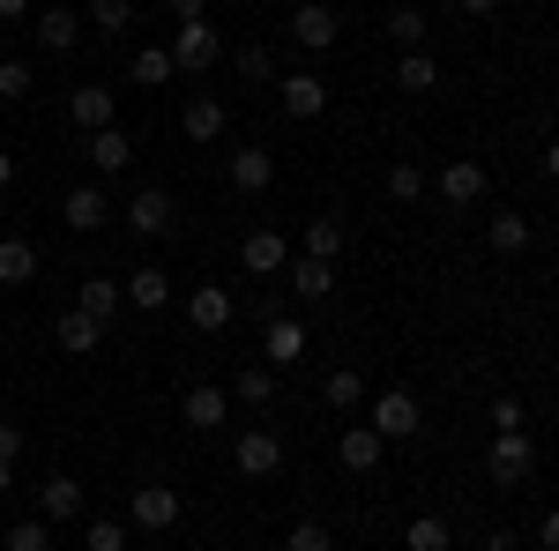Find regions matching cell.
<instances>
[{"label":"cell","instance_id":"46","mask_svg":"<svg viewBox=\"0 0 559 551\" xmlns=\"http://www.w3.org/2000/svg\"><path fill=\"white\" fill-rule=\"evenodd\" d=\"M485 551H522V537H515V529H492V537H485Z\"/></svg>","mask_w":559,"mask_h":551},{"label":"cell","instance_id":"22","mask_svg":"<svg viewBox=\"0 0 559 551\" xmlns=\"http://www.w3.org/2000/svg\"><path fill=\"white\" fill-rule=\"evenodd\" d=\"M284 268H292V291H299V298H329V291H336V261L299 254V261H284Z\"/></svg>","mask_w":559,"mask_h":551},{"label":"cell","instance_id":"36","mask_svg":"<svg viewBox=\"0 0 559 551\" xmlns=\"http://www.w3.org/2000/svg\"><path fill=\"white\" fill-rule=\"evenodd\" d=\"M8 551H52V522H15L8 529Z\"/></svg>","mask_w":559,"mask_h":551},{"label":"cell","instance_id":"19","mask_svg":"<svg viewBox=\"0 0 559 551\" xmlns=\"http://www.w3.org/2000/svg\"><path fill=\"white\" fill-rule=\"evenodd\" d=\"M38 507L52 514V522H68V514H83V477H68V469H52L38 484Z\"/></svg>","mask_w":559,"mask_h":551},{"label":"cell","instance_id":"25","mask_svg":"<svg viewBox=\"0 0 559 551\" xmlns=\"http://www.w3.org/2000/svg\"><path fill=\"white\" fill-rule=\"evenodd\" d=\"M395 83L411 89V97H426V89L440 83V60H432L426 45H418V52H403V60H395Z\"/></svg>","mask_w":559,"mask_h":551},{"label":"cell","instance_id":"15","mask_svg":"<svg viewBox=\"0 0 559 551\" xmlns=\"http://www.w3.org/2000/svg\"><path fill=\"white\" fill-rule=\"evenodd\" d=\"M83 157H90L97 171H105V179H112V171H128V165H134V142H128V128H97V134L83 142Z\"/></svg>","mask_w":559,"mask_h":551},{"label":"cell","instance_id":"40","mask_svg":"<svg viewBox=\"0 0 559 551\" xmlns=\"http://www.w3.org/2000/svg\"><path fill=\"white\" fill-rule=\"evenodd\" d=\"M522 418H530L522 395H492V432H522Z\"/></svg>","mask_w":559,"mask_h":551},{"label":"cell","instance_id":"31","mask_svg":"<svg viewBox=\"0 0 559 551\" xmlns=\"http://www.w3.org/2000/svg\"><path fill=\"white\" fill-rule=\"evenodd\" d=\"M75 306H83L90 321H112V313H120V284H112V276H90Z\"/></svg>","mask_w":559,"mask_h":551},{"label":"cell","instance_id":"12","mask_svg":"<svg viewBox=\"0 0 559 551\" xmlns=\"http://www.w3.org/2000/svg\"><path fill=\"white\" fill-rule=\"evenodd\" d=\"M239 477H276V463H284V440L276 432H239Z\"/></svg>","mask_w":559,"mask_h":551},{"label":"cell","instance_id":"14","mask_svg":"<svg viewBox=\"0 0 559 551\" xmlns=\"http://www.w3.org/2000/svg\"><path fill=\"white\" fill-rule=\"evenodd\" d=\"M381 455H388V440L373 432V424H350L344 440H336V463L358 469V477H366V469H381Z\"/></svg>","mask_w":559,"mask_h":551},{"label":"cell","instance_id":"42","mask_svg":"<svg viewBox=\"0 0 559 551\" xmlns=\"http://www.w3.org/2000/svg\"><path fill=\"white\" fill-rule=\"evenodd\" d=\"M239 75H247V83H269V75H276L269 45H247V52H239Z\"/></svg>","mask_w":559,"mask_h":551},{"label":"cell","instance_id":"4","mask_svg":"<svg viewBox=\"0 0 559 551\" xmlns=\"http://www.w3.org/2000/svg\"><path fill=\"white\" fill-rule=\"evenodd\" d=\"M306 343H313V328H306V321H292V313H269V328H261V358H269V366H299Z\"/></svg>","mask_w":559,"mask_h":551},{"label":"cell","instance_id":"7","mask_svg":"<svg viewBox=\"0 0 559 551\" xmlns=\"http://www.w3.org/2000/svg\"><path fill=\"white\" fill-rule=\"evenodd\" d=\"M68 112H75V128L83 134H97V128H120V97L105 83H83L75 97H68Z\"/></svg>","mask_w":559,"mask_h":551},{"label":"cell","instance_id":"17","mask_svg":"<svg viewBox=\"0 0 559 551\" xmlns=\"http://www.w3.org/2000/svg\"><path fill=\"white\" fill-rule=\"evenodd\" d=\"M52 336H60V350H68V358H90V350L105 343V321H90L83 306H75V313H60V321H52Z\"/></svg>","mask_w":559,"mask_h":551},{"label":"cell","instance_id":"37","mask_svg":"<svg viewBox=\"0 0 559 551\" xmlns=\"http://www.w3.org/2000/svg\"><path fill=\"white\" fill-rule=\"evenodd\" d=\"M90 23H97V31H128L134 0H90Z\"/></svg>","mask_w":559,"mask_h":551},{"label":"cell","instance_id":"8","mask_svg":"<svg viewBox=\"0 0 559 551\" xmlns=\"http://www.w3.org/2000/svg\"><path fill=\"white\" fill-rule=\"evenodd\" d=\"M284 261H292V247H284V231H269V224L239 239V268H247V276H276Z\"/></svg>","mask_w":559,"mask_h":551},{"label":"cell","instance_id":"16","mask_svg":"<svg viewBox=\"0 0 559 551\" xmlns=\"http://www.w3.org/2000/svg\"><path fill=\"white\" fill-rule=\"evenodd\" d=\"M31 31H38L45 52H75V38H83V15H75V8H45V15H31Z\"/></svg>","mask_w":559,"mask_h":551},{"label":"cell","instance_id":"33","mask_svg":"<svg viewBox=\"0 0 559 551\" xmlns=\"http://www.w3.org/2000/svg\"><path fill=\"white\" fill-rule=\"evenodd\" d=\"M321 403H329V410H358V403H366V381H358V373H329V381H321Z\"/></svg>","mask_w":559,"mask_h":551},{"label":"cell","instance_id":"32","mask_svg":"<svg viewBox=\"0 0 559 551\" xmlns=\"http://www.w3.org/2000/svg\"><path fill=\"white\" fill-rule=\"evenodd\" d=\"M306 254L336 261V254H344V224H336V216H313V224H306Z\"/></svg>","mask_w":559,"mask_h":551},{"label":"cell","instance_id":"49","mask_svg":"<svg viewBox=\"0 0 559 551\" xmlns=\"http://www.w3.org/2000/svg\"><path fill=\"white\" fill-rule=\"evenodd\" d=\"M545 171H552V179H559V134H552V142H545Z\"/></svg>","mask_w":559,"mask_h":551},{"label":"cell","instance_id":"47","mask_svg":"<svg viewBox=\"0 0 559 551\" xmlns=\"http://www.w3.org/2000/svg\"><path fill=\"white\" fill-rule=\"evenodd\" d=\"M31 15V0H0V23H23Z\"/></svg>","mask_w":559,"mask_h":551},{"label":"cell","instance_id":"26","mask_svg":"<svg viewBox=\"0 0 559 551\" xmlns=\"http://www.w3.org/2000/svg\"><path fill=\"white\" fill-rule=\"evenodd\" d=\"M485 239H492V254H522V247H530V216H522V209H500L492 224H485Z\"/></svg>","mask_w":559,"mask_h":551},{"label":"cell","instance_id":"35","mask_svg":"<svg viewBox=\"0 0 559 551\" xmlns=\"http://www.w3.org/2000/svg\"><path fill=\"white\" fill-rule=\"evenodd\" d=\"M388 38H403V52H418V45H426V15H418V8H395V15H388Z\"/></svg>","mask_w":559,"mask_h":551},{"label":"cell","instance_id":"23","mask_svg":"<svg viewBox=\"0 0 559 551\" xmlns=\"http://www.w3.org/2000/svg\"><path fill=\"white\" fill-rule=\"evenodd\" d=\"M165 298H173V268H134V276H128V306L157 313Z\"/></svg>","mask_w":559,"mask_h":551},{"label":"cell","instance_id":"9","mask_svg":"<svg viewBox=\"0 0 559 551\" xmlns=\"http://www.w3.org/2000/svg\"><path fill=\"white\" fill-rule=\"evenodd\" d=\"M128 231H142V239H165L173 231V194L165 187H142L128 202Z\"/></svg>","mask_w":559,"mask_h":551},{"label":"cell","instance_id":"2","mask_svg":"<svg viewBox=\"0 0 559 551\" xmlns=\"http://www.w3.org/2000/svg\"><path fill=\"white\" fill-rule=\"evenodd\" d=\"M366 403H373V432H381V440H411V432L426 424V410H418L411 387H388V395H366Z\"/></svg>","mask_w":559,"mask_h":551},{"label":"cell","instance_id":"38","mask_svg":"<svg viewBox=\"0 0 559 551\" xmlns=\"http://www.w3.org/2000/svg\"><path fill=\"white\" fill-rule=\"evenodd\" d=\"M284 551H336V537H329L321 522H292V537H284Z\"/></svg>","mask_w":559,"mask_h":551},{"label":"cell","instance_id":"20","mask_svg":"<svg viewBox=\"0 0 559 551\" xmlns=\"http://www.w3.org/2000/svg\"><path fill=\"white\" fill-rule=\"evenodd\" d=\"M179 134H187V142H216V134H224V105H216V97H187V105H179Z\"/></svg>","mask_w":559,"mask_h":551},{"label":"cell","instance_id":"13","mask_svg":"<svg viewBox=\"0 0 559 551\" xmlns=\"http://www.w3.org/2000/svg\"><path fill=\"white\" fill-rule=\"evenodd\" d=\"M276 97H284V120H321L329 112V83L321 75H292Z\"/></svg>","mask_w":559,"mask_h":551},{"label":"cell","instance_id":"24","mask_svg":"<svg viewBox=\"0 0 559 551\" xmlns=\"http://www.w3.org/2000/svg\"><path fill=\"white\" fill-rule=\"evenodd\" d=\"M269 179H276V157H269V149H239V157H231V187H239V194H261Z\"/></svg>","mask_w":559,"mask_h":551},{"label":"cell","instance_id":"29","mask_svg":"<svg viewBox=\"0 0 559 551\" xmlns=\"http://www.w3.org/2000/svg\"><path fill=\"white\" fill-rule=\"evenodd\" d=\"M403 544H411V551H448V544H455V529H448L440 514H411V529H403Z\"/></svg>","mask_w":559,"mask_h":551},{"label":"cell","instance_id":"5","mask_svg":"<svg viewBox=\"0 0 559 551\" xmlns=\"http://www.w3.org/2000/svg\"><path fill=\"white\" fill-rule=\"evenodd\" d=\"M128 522H134V529H150V537H165V529L179 522V492H173V484H142V492L128 500Z\"/></svg>","mask_w":559,"mask_h":551},{"label":"cell","instance_id":"48","mask_svg":"<svg viewBox=\"0 0 559 551\" xmlns=\"http://www.w3.org/2000/svg\"><path fill=\"white\" fill-rule=\"evenodd\" d=\"M463 15H500V0H455Z\"/></svg>","mask_w":559,"mask_h":551},{"label":"cell","instance_id":"10","mask_svg":"<svg viewBox=\"0 0 559 551\" xmlns=\"http://www.w3.org/2000/svg\"><path fill=\"white\" fill-rule=\"evenodd\" d=\"M292 38H299L306 52H329V45H336V8H321V0H299V8H292Z\"/></svg>","mask_w":559,"mask_h":551},{"label":"cell","instance_id":"11","mask_svg":"<svg viewBox=\"0 0 559 551\" xmlns=\"http://www.w3.org/2000/svg\"><path fill=\"white\" fill-rule=\"evenodd\" d=\"M179 418L194 424V432H216V424L231 418V387H187L179 395Z\"/></svg>","mask_w":559,"mask_h":551},{"label":"cell","instance_id":"30","mask_svg":"<svg viewBox=\"0 0 559 551\" xmlns=\"http://www.w3.org/2000/svg\"><path fill=\"white\" fill-rule=\"evenodd\" d=\"M231 395H239V403H247V410H269V403H276V366H247V373H239V387H231Z\"/></svg>","mask_w":559,"mask_h":551},{"label":"cell","instance_id":"27","mask_svg":"<svg viewBox=\"0 0 559 551\" xmlns=\"http://www.w3.org/2000/svg\"><path fill=\"white\" fill-rule=\"evenodd\" d=\"M173 75H179V68H173V45H142V52H134V83H142V89H165Z\"/></svg>","mask_w":559,"mask_h":551},{"label":"cell","instance_id":"18","mask_svg":"<svg viewBox=\"0 0 559 551\" xmlns=\"http://www.w3.org/2000/svg\"><path fill=\"white\" fill-rule=\"evenodd\" d=\"M60 216H68V231H97V224L112 216V202H105V187H68Z\"/></svg>","mask_w":559,"mask_h":551},{"label":"cell","instance_id":"44","mask_svg":"<svg viewBox=\"0 0 559 551\" xmlns=\"http://www.w3.org/2000/svg\"><path fill=\"white\" fill-rule=\"evenodd\" d=\"M165 8H173L179 23H202V15H210V0H165Z\"/></svg>","mask_w":559,"mask_h":551},{"label":"cell","instance_id":"28","mask_svg":"<svg viewBox=\"0 0 559 551\" xmlns=\"http://www.w3.org/2000/svg\"><path fill=\"white\" fill-rule=\"evenodd\" d=\"M38 276V247L31 239H0V284H31Z\"/></svg>","mask_w":559,"mask_h":551},{"label":"cell","instance_id":"51","mask_svg":"<svg viewBox=\"0 0 559 551\" xmlns=\"http://www.w3.org/2000/svg\"><path fill=\"white\" fill-rule=\"evenodd\" d=\"M8 179H15V157H0V187H8Z\"/></svg>","mask_w":559,"mask_h":551},{"label":"cell","instance_id":"41","mask_svg":"<svg viewBox=\"0 0 559 551\" xmlns=\"http://www.w3.org/2000/svg\"><path fill=\"white\" fill-rule=\"evenodd\" d=\"M0 97H8V105L31 97V68H23V60H0Z\"/></svg>","mask_w":559,"mask_h":551},{"label":"cell","instance_id":"21","mask_svg":"<svg viewBox=\"0 0 559 551\" xmlns=\"http://www.w3.org/2000/svg\"><path fill=\"white\" fill-rule=\"evenodd\" d=\"M187 321H194L202 336H216V328H231V298L216 291V284H202V291L187 298Z\"/></svg>","mask_w":559,"mask_h":551},{"label":"cell","instance_id":"39","mask_svg":"<svg viewBox=\"0 0 559 551\" xmlns=\"http://www.w3.org/2000/svg\"><path fill=\"white\" fill-rule=\"evenodd\" d=\"M388 194H395V202H418V194H426V171H418V165H395V171H388Z\"/></svg>","mask_w":559,"mask_h":551},{"label":"cell","instance_id":"6","mask_svg":"<svg viewBox=\"0 0 559 551\" xmlns=\"http://www.w3.org/2000/svg\"><path fill=\"white\" fill-rule=\"evenodd\" d=\"M485 187H492V179H485L477 157H455V165L440 171V202H448V209H477V202H485Z\"/></svg>","mask_w":559,"mask_h":551},{"label":"cell","instance_id":"45","mask_svg":"<svg viewBox=\"0 0 559 551\" xmlns=\"http://www.w3.org/2000/svg\"><path fill=\"white\" fill-rule=\"evenodd\" d=\"M537 551H559V507L545 514V522H537Z\"/></svg>","mask_w":559,"mask_h":551},{"label":"cell","instance_id":"1","mask_svg":"<svg viewBox=\"0 0 559 551\" xmlns=\"http://www.w3.org/2000/svg\"><path fill=\"white\" fill-rule=\"evenodd\" d=\"M224 60V38H216V23L202 15V23H179V38H173V68L179 75H202V68H216Z\"/></svg>","mask_w":559,"mask_h":551},{"label":"cell","instance_id":"43","mask_svg":"<svg viewBox=\"0 0 559 551\" xmlns=\"http://www.w3.org/2000/svg\"><path fill=\"white\" fill-rule=\"evenodd\" d=\"M0 455H8V463L23 455V424H8V418H0Z\"/></svg>","mask_w":559,"mask_h":551},{"label":"cell","instance_id":"50","mask_svg":"<svg viewBox=\"0 0 559 551\" xmlns=\"http://www.w3.org/2000/svg\"><path fill=\"white\" fill-rule=\"evenodd\" d=\"M8 484H15V463H8V455H0V492H8Z\"/></svg>","mask_w":559,"mask_h":551},{"label":"cell","instance_id":"3","mask_svg":"<svg viewBox=\"0 0 559 551\" xmlns=\"http://www.w3.org/2000/svg\"><path fill=\"white\" fill-rule=\"evenodd\" d=\"M485 469H492L500 484H522V477L537 469V440H530V432H492V455H485Z\"/></svg>","mask_w":559,"mask_h":551},{"label":"cell","instance_id":"34","mask_svg":"<svg viewBox=\"0 0 559 551\" xmlns=\"http://www.w3.org/2000/svg\"><path fill=\"white\" fill-rule=\"evenodd\" d=\"M83 551H128V522H112V514H97L83 529Z\"/></svg>","mask_w":559,"mask_h":551}]
</instances>
